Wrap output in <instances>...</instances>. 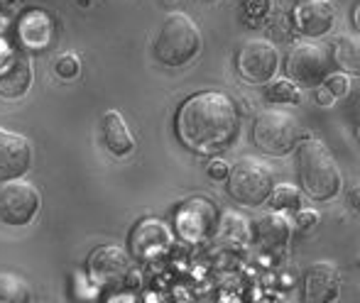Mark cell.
I'll use <instances>...</instances> for the list:
<instances>
[{
    "instance_id": "obj_1",
    "label": "cell",
    "mask_w": 360,
    "mask_h": 303,
    "mask_svg": "<svg viewBox=\"0 0 360 303\" xmlns=\"http://www.w3.org/2000/svg\"><path fill=\"white\" fill-rule=\"evenodd\" d=\"M240 125L238 105L221 90H201L179 105L174 118L176 137L184 147L209 154L233 144Z\"/></svg>"
},
{
    "instance_id": "obj_2",
    "label": "cell",
    "mask_w": 360,
    "mask_h": 303,
    "mask_svg": "<svg viewBox=\"0 0 360 303\" xmlns=\"http://www.w3.org/2000/svg\"><path fill=\"white\" fill-rule=\"evenodd\" d=\"M297 174L302 189L314 201H331L341 191V169L333 161L331 152L319 140H302L297 144Z\"/></svg>"
},
{
    "instance_id": "obj_3",
    "label": "cell",
    "mask_w": 360,
    "mask_h": 303,
    "mask_svg": "<svg viewBox=\"0 0 360 303\" xmlns=\"http://www.w3.org/2000/svg\"><path fill=\"white\" fill-rule=\"evenodd\" d=\"M201 52V34L196 22L186 13H167L157 29L152 54L169 69L186 67Z\"/></svg>"
},
{
    "instance_id": "obj_4",
    "label": "cell",
    "mask_w": 360,
    "mask_h": 303,
    "mask_svg": "<svg viewBox=\"0 0 360 303\" xmlns=\"http://www.w3.org/2000/svg\"><path fill=\"white\" fill-rule=\"evenodd\" d=\"M226 189L236 203L240 206H262L270 198L272 189H275V176L272 169L260 159H245L236 161L228 169L226 176Z\"/></svg>"
},
{
    "instance_id": "obj_5",
    "label": "cell",
    "mask_w": 360,
    "mask_h": 303,
    "mask_svg": "<svg viewBox=\"0 0 360 303\" xmlns=\"http://www.w3.org/2000/svg\"><path fill=\"white\" fill-rule=\"evenodd\" d=\"M302 128L297 118L287 110L270 108L255 115L252 123V142L270 156H285L299 144Z\"/></svg>"
},
{
    "instance_id": "obj_6",
    "label": "cell",
    "mask_w": 360,
    "mask_h": 303,
    "mask_svg": "<svg viewBox=\"0 0 360 303\" xmlns=\"http://www.w3.org/2000/svg\"><path fill=\"white\" fill-rule=\"evenodd\" d=\"M39 206H42L39 191L30 181H8L0 189V223L13 227L30 225L39 213Z\"/></svg>"
},
{
    "instance_id": "obj_7",
    "label": "cell",
    "mask_w": 360,
    "mask_h": 303,
    "mask_svg": "<svg viewBox=\"0 0 360 303\" xmlns=\"http://www.w3.org/2000/svg\"><path fill=\"white\" fill-rule=\"evenodd\" d=\"M331 57L323 47L311 42H297L287 54L285 72L297 86H319L328 76Z\"/></svg>"
},
{
    "instance_id": "obj_8",
    "label": "cell",
    "mask_w": 360,
    "mask_h": 303,
    "mask_svg": "<svg viewBox=\"0 0 360 303\" xmlns=\"http://www.w3.org/2000/svg\"><path fill=\"white\" fill-rule=\"evenodd\" d=\"M238 74L248 83H270L280 69V54L267 39H248L238 52Z\"/></svg>"
},
{
    "instance_id": "obj_9",
    "label": "cell",
    "mask_w": 360,
    "mask_h": 303,
    "mask_svg": "<svg viewBox=\"0 0 360 303\" xmlns=\"http://www.w3.org/2000/svg\"><path fill=\"white\" fill-rule=\"evenodd\" d=\"M32 164V144L27 137L0 128V184L18 181Z\"/></svg>"
},
{
    "instance_id": "obj_10",
    "label": "cell",
    "mask_w": 360,
    "mask_h": 303,
    "mask_svg": "<svg viewBox=\"0 0 360 303\" xmlns=\"http://www.w3.org/2000/svg\"><path fill=\"white\" fill-rule=\"evenodd\" d=\"M292 22L304 37H323L336 25V8L331 0H299L292 10Z\"/></svg>"
},
{
    "instance_id": "obj_11",
    "label": "cell",
    "mask_w": 360,
    "mask_h": 303,
    "mask_svg": "<svg viewBox=\"0 0 360 303\" xmlns=\"http://www.w3.org/2000/svg\"><path fill=\"white\" fill-rule=\"evenodd\" d=\"M130 271V262L123 247L103 245L91 252L89 257V274L101 286H118L125 281Z\"/></svg>"
},
{
    "instance_id": "obj_12",
    "label": "cell",
    "mask_w": 360,
    "mask_h": 303,
    "mask_svg": "<svg viewBox=\"0 0 360 303\" xmlns=\"http://www.w3.org/2000/svg\"><path fill=\"white\" fill-rule=\"evenodd\" d=\"M341 294V274L328 262H316L304 274V303H333Z\"/></svg>"
},
{
    "instance_id": "obj_13",
    "label": "cell",
    "mask_w": 360,
    "mask_h": 303,
    "mask_svg": "<svg viewBox=\"0 0 360 303\" xmlns=\"http://www.w3.org/2000/svg\"><path fill=\"white\" fill-rule=\"evenodd\" d=\"M169 245H172L169 227L155 218L143 220V223H138L135 230L130 232V252L138 260H150L155 255H162V252L169 250Z\"/></svg>"
},
{
    "instance_id": "obj_14",
    "label": "cell",
    "mask_w": 360,
    "mask_h": 303,
    "mask_svg": "<svg viewBox=\"0 0 360 303\" xmlns=\"http://www.w3.org/2000/svg\"><path fill=\"white\" fill-rule=\"evenodd\" d=\"M32 83V67L30 59L18 52H8L0 59V95L20 98Z\"/></svg>"
},
{
    "instance_id": "obj_15",
    "label": "cell",
    "mask_w": 360,
    "mask_h": 303,
    "mask_svg": "<svg viewBox=\"0 0 360 303\" xmlns=\"http://www.w3.org/2000/svg\"><path fill=\"white\" fill-rule=\"evenodd\" d=\"M101 123H103V140H105V147H108L110 154L113 156L133 154L135 137H133V133H130L125 118L118 113V110H108Z\"/></svg>"
},
{
    "instance_id": "obj_16",
    "label": "cell",
    "mask_w": 360,
    "mask_h": 303,
    "mask_svg": "<svg viewBox=\"0 0 360 303\" xmlns=\"http://www.w3.org/2000/svg\"><path fill=\"white\" fill-rule=\"evenodd\" d=\"M289 230H292V223H289L287 215L285 213H277V210H272V213L262 215V218L257 220L255 237H257V242H262L265 247L275 250V247L287 245Z\"/></svg>"
},
{
    "instance_id": "obj_17",
    "label": "cell",
    "mask_w": 360,
    "mask_h": 303,
    "mask_svg": "<svg viewBox=\"0 0 360 303\" xmlns=\"http://www.w3.org/2000/svg\"><path fill=\"white\" fill-rule=\"evenodd\" d=\"M331 64H336L338 69H343L341 74H358L360 72V49L356 37H348V34H341V37L333 42L331 49Z\"/></svg>"
},
{
    "instance_id": "obj_18",
    "label": "cell",
    "mask_w": 360,
    "mask_h": 303,
    "mask_svg": "<svg viewBox=\"0 0 360 303\" xmlns=\"http://www.w3.org/2000/svg\"><path fill=\"white\" fill-rule=\"evenodd\" d=\"M20 34L30 47H44L49 42V18L42 13H30L20 22Z\"/></svg>"
},
{
    "instance_id": "obj_19",
    "label": "cell",
    "mask_w": 360,
    "mask_h": 303,
    "mask_svg": "<svg viewBox=\"0 0 360 303\" xmlns=\"http://www.w3.org/2000/svg\"><path fill=\"white\" fill-rule=\"evenodd\" d=\"M0 303H30V289L20 276L0 271Z\"/></svg>"
},
{
    "instance_id": "obj_20",
    "label": "cell",
    "mask_w": 360,
    "mask_h": 303,
    "mask_svg": "<svg viewBox=\"0 0 360 303\" xmlns=\"http://www.w3.org/2000/svg\"><path fill=\"white\" fill-rule=\"evenodd\" d=\"M270 206L272 210L277 213H285V210H299L302 208V191L292 184H282V186H275L270 194Z\"/></svg>"
},
{
    "instance_id": "obj_21",
    "label": "cell",
    "mask_w": 360,
    "mask_h": 303,
    "mask_svg": "<svg viewBox=\"0 0 360 303\" xmlns=\"http://www.w3.org/2000/svg\"><path fill=\"white\" fill-rule=\"evenodd\" d=\"M265 98L277 105L299 103V100H302V90H299L297 83H292L289 79H272L265 88Z\"/></svg>"
},
{
    "instance_id": "obj_22",
    "label": "cell",
    "mask_w": 360,
    "mask_h": 303,
    "mask_svg": "<svg viewBox=\"0 0 360 303\" xmlns=\"http://www.w3.org/2000/svg\"><path fill=\"white\" fill-rule=\"evenodd\" d=\"M319 86H321V88H326L328 93H331L333 100L343 98V95H348V90H351V76L341 74V72H333V74H328Z\"/></svg>"
},
{
    "instance_id": "obj_23",
    "label": "cell",
    "mask_w": 360,
    "mask_h": 303,
    "mask_svg": "<svg viewBox=\"0 0 360 303\" xmlns=\"http://www.w3.org/2000/svg\"><path fill=\"white\" fill-rule=\"evenodd\" d=\"M54 72H57L59 79H74V76H79L81 72V62L76 54H59L57 62H54Z\"/></svg>"
},
{
    "instance_id": "obj_24",
    "label": "cell",
    "mask_w": 360,
    "mask_h": 303,
    "mask_svg": "<svg viewBox=\"0 0 360 303\" xmlns=\"http://www.w3.org/2000/svg\"><path fill=\"white\" fill-rule=\"evenodd\" d=\"M272 10V0H245V13L250 18H265Z\"/></svg>"
},
{
    "instance_id": "obj_25",
    "label": "cell",
    "mask_w": 360,
    "mask_h": 303,
    "mask_svg": "<svg viewBox=\"0 0 360 303\" xmlns=\"http://www.w3.org/2000/svg\"><path fill=\"white\" fill-rule=\"evenodd\" d=\"M297 225H299V232H311L314 227L319 225V215L314 210H302L297 215Z\"/></svg>"
},
{
    "instance_id": "obj_26",
    "label": "cell",
    "mask_w": 360,
    "mask_h": 303,
    "mask_svg": "<svg viewBox=\"0 0 360 303\" xmlns=\"http://www.w3.org/2000/svg\"><path fill=\"white\" fill-rule=\"evenodd\" d=\"M228 169H231V166L226 164V161L223 159H214L211 161L209 166H206V174L211 176V179L214 181H226V176H228Z\"/></svg>"
},
{
    "instance_id": "obj_27",
    "label": "cell",
    "mask_w": 360,
    "mask_h": 303,
    "mask_svg": "<svg viewBox=\"0 0 360 303\" xmlns=\"http://www.w3.org/2000/svg\"><path fill=\"white\" fill-rule=\"evenodd\" d=\"M314 98H316V103H321V105H331L333 103L331 93H328L326 88H321V86L316 88V95H314Z\"/></svg>"
},
{
    "instance_id": "obj_28",
    "label": "cell",
    "mask_w": 360,
    "mask_h": 303,
    "mask_svg": "<svg viewBox=\"0 0 360 303\" xmlns=\"http://www.w3.org/2000/svg\"><path fill=\"white\" fill-rule=\"evenodd\" d=\"M351 208H358V189H351Z\"/></svg>"
}]
</instances>
